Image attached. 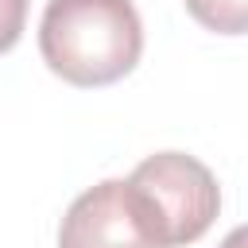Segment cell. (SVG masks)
<instances>
[{
    "label": "cell",
    "mask_w": 248,
    "mask_h": 248,
    "mask_svg": "<svg viewBox=\"0 0 248 248\" xmlns=\"http://www.w3.org/2000/svg\"><path fill=\"white\" fill-rule=\"evenodd\" d=\"M27 27V0H0V54H8Z\"/></svg>",
    "instance_id": "cell-5"
},
{
    "label": "cell",
    "mask_w": 248,
    "mask_h": 248,
    "mask_svg": "<svg viewBox=\"0 0 248 248\" xmlns=\"http://www.w3.org/2000/svg\"><path fill=\"white\" fill-rule=\"evenodd\" d=\"M58 248H155V240L143 232L124 178H105L70 202Z\"/></svg>",
    "instance_id": "cell-3"
},
{
    "label": "cell",
    "mask_w": 248,
    "mask_h": 248,
    "mask_svg": "<svg viewBox=\"0 0 248 248\" xmlns=\"http://www.w3.org/2000/svg\"><path fill=\"white\" fill-rule=\"evenodd\" d=\"M39 54L66 85L101 89L136 70L143 19L132 0H46Z\"/></svg>",
    "instance_id": "cell-1"
},
{
    "label": "cell",
    "mask_w": 248,
    "mask_h": 248,
    "mask_svg": "<svg viewBox=\"0 0 248 248\" xmlns=\"http://www.w3.org/2000/svg\"><path fill=\"white\" fill-rule=\"evenodd\" d=\"M186 12L217 35H244L248 31V0H182Z\"/></svg>",
    "instance_id": "cell-4"
},
{
    "label": "cell",
    "mask_w": 248,
    "mask_h": 248,
    "mask_svg": "<svg viewBox=\"0 0 248 248\" xmlns=\"http://www.w3.org/2000/svg\"><path fill=\"white\" fill-rule=\"evenodd\" d=\"M128 198L155 248H182L209 232L221 213L213 170L186 151H155L128 178Z\"/></svg>",
    "instance_id": "cell-2"
}]
</instances>
